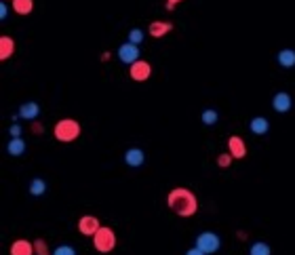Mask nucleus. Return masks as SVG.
Listing matches in <instances>:
<instances>
[{"label": "nucleus", "instance_id": "31", "mask_svg": "<svg viewBox=\"0 0 295 255\" xmlns=\"http://www.w3.org/2000/svg\"><path fill=\"white\" fill-rule=\"evenodd\" d=\"M5 3H7V0H5Z\"/></svg>", "mask_w": 295, "mask_h": 255}, {"label": "nucleus", "instance_id": "21", "mask_svg": "<svg viewBox=\"0 0 295 255\" xmlns=\"http://www.w3.org/2000/svg\"><path fill=\"white\" fill-rule=\"evenodd\" d=\"M200 121H202V125H207V127H213V125H217V121H219V114H217V110H205L202 112V116H200Z\"/></svg>", "mask_w": 295, "mask_h": 255}, {"label": "nucleus", "instance_id": "24", "mask_svg": "<svg viewBox=\"0 0 295 255\" xmlns=\"http://www.w3.org/2000/svg\"><path fill=\"white\" fill-rule=\"evenodd\" d=\"M53 255H76V249L72 245H59V247H55Z\"/></svg>", "mask_w": 295, "mask_h": 255}, {"label": "nucleus", "instance_id": "12", "mask_svg": "<svg viewBox=\"0 0 295 255\" xmlns=\"http://www.w3.org/2000/svg\"><path fill=\"white\" fill-rule=\"evenodd\" d=\"M9 253H11V255H36V253H34V243H30V241H26V239L13 241Z\"/></svg>", "mask_w": 295, "mask_h": 255}, {"label": "nucleus", "instance_id": "29", "mask_svg": "<svg viewBox=\"0 0 295 255\" xmlns=\"http://www.w3.org/2000/svg\"><path fill=\"white\" fill-rule=\"evenodd\" d=\"M179 3H184V0H167V11H173L175 5H179Z\"/></svg>", "mask_w": 295, "mask_h": 255}, {"label": "nucleus", "instance_id": "25", "mask_svg": "<svg viewBox=\"0 0 295 255\" xmlns=\"http://www.w3.org/2000/svg\"><path fill=\"white\" fill-rule=\"evenodd\" d=\"M232 160H234V158H232L230 152H223V154H219V156H217V165H219L221 169L230 167V165H232Z\"/></svg>", "mask_w": 295, "mask_h": 255}, {"label": "nucleus", "instance_id": "20", "mask_svg": "<svg viewBox=\"0 0 295 255\" xmlns=\"http://www.w3.org/2000/svg\"><path fill=\"white\" fill-rule=\"evenodd\" d=\"M249 255H272V249H270V245L257 241L249 247Z\"/></svg>", "mask_w": 295, "mask_h": 255}, {"label": "nucleus", "instance_id": "3", "mask_svg": "<svg viewBox=\"0 0 295 255\" xmlns=\"http://www.w3.org/2000/svg\"><path fill=\"white\" fill-rule=\"evenodd\" d=\"M93 247H95L99 253H110V251H114V247H116V234H114V230L108 228V226H101V228L97 230V234L93 236Z\"/></svg>", "mask_w": 295, "mask_h": 255}, {"label": "nucleus", "instance_id": "4", "mask_svg": "<svg viewBox=\"0 0 295 255\" xmlns=\"http://www.w3.org/2000/svg\"><path fill=\"white\" fill-rule=\"evenodd\" d=\"M194 247H198L202 253H207V255H213V253H217L219 251V247H221V239H219V234H215V232H200L198 236H196V245Z\"/></svg>", "mask_w": 295, "mask_h": 255}, {"label": "nucleus", "instance_id": "14", "mask_svg": "<svg viewBox=\"0 0 295 255\" xmlns=\"http://www.w3.org/2000/svg\"><path fill=\"white\" fill-rule=\"evenodd\" d=\"M15 49H17V44L11 36H0V59L3 61L11 59L15 55Z\"/></svg>", "mask_w": 295, "mask_h": 255}, {"label": "nucleus", "instance_id": "6", "mask_svg": "<svg viewBox=\"0 0 295 255\" xmlns=\"http://www.w3.org/2000/svg\"><path fill=\"white\" fill-rule=\"evenodd\" d=\"M129 76L135 82H144V80H148L152 76V65L148 61H144V59L135 61L133 65H129Z\"/></svg>", "mask_w": 295, "mask_h": 255}, {"label": "nucleus", "instance_id": "13", "mask_svg": "<svg viewBox=\"0 0 295 255\" xmlns=\"http://www.w3.org/2000/svg\"><path fill=\"white\" fill-rule=\"evenodd\" d=\"M125 163L129 167H142L146 163V154H144V150L142 148H129L125 152Z\"/></svg>", "mask_w": 295, "mask_h": 255}, {"label": "nucleus", "instance_id": "16", "mask_svg": "<svg viewBox=\"0 0 295 255\" xmlns=\"http://www.w3.org/2000/svg\"><path fill=\"white\" fill-rule=\"evenodd\" d=\"M26 142L21 140V137H11L9 140V144H7V152L11 156H15V158H19V156H24L26 154Z\"/></svg>", "mask_w": 295, "mask_h": 255}, {"label": "nucleus", "instance_id": "30", "mask_svg": "<svg viewBox=\"0 0 295 255\" xmlns=\"http://www.w3.org/2000/svg\"><path fill=\"white\" fill-rule=\"evenodd\" d=\"M186 255H207V253H202L198 247H192V249H188V251H186Z\"/></svg>", "mask_w": 295, "mask_h": 255}, {"label": "nucleus", "instance_id": "10", "mask_svg": "<svg viewBox=\"0 0 295 255\" xmlns=\"http://www.w3.org/2000/svg\"><path fill=\"white\" fill-rule=\"evenodd\" d=\"M38 114H40V106L36 101H26V104L19 106V112H17V116L24 118V121H30V123L36 121Z\"/></svg>", "mask_w": 295, "mask_h": 255}, {"label": "nucleus", "instance_id": "28", "mask_svg": "<svg viewBox=\"0 0 295 255\" xmlns=\"http://www.w3.org/2000/svg\"><path fill=\"white\" fill-rule=\"evenodd\" d=\"M30 131L38 135V133H42V125H40V123H36V121H34V123H30Z\"/></svg>", "mask_w": 295, "mask_h": 255}, {"label": "nucleus", "instance_id": "18", "mask_svg": "<svg viewBox=\"0 0 295 255\" xmlns=\"http://www.w3.org/2000/svg\"><path fill=\"white\" fill-rule=\"evenodd\" d=\"M11 7L17 15H30L34 11V0H11Z\"/></svg>", "mask_w": 295, "mask_h": 255}, {"label": "nucleus", "instance_id": "15", "mask_svg": "<svg viewBox=\"0 0 295 255\" xmlns=\"http://www.w3.org/2000/svg\"><path fill=\"white\" fill-rule=\"evenodd\" d=\"M249 131H251L253 135H266V133L270 131L268 118H264V116H255V118H251V121H249Z\"/></svg>", "mask_w": 295, "mask_h": 255}, {"label": "nucleus", "instance_id": "9", "mask_svg": "<svg viewBox=\"0 0 295 255\" xmlns=\"http://www.w3.org/2000/svg\"><path fill=\"white\" fill-rule=\"evenodd\" d=\"M272 108H274V112H279V114H287V112L293 108L291 95L285 93V91H279V93L272 97Z\"/></svg>", "mask_w": 295, "mask_h": 255}, {"label": "nucleus", "instance_id": "22", "mask_svg": "<svg viewBox=\"0 0 295 255\" xmlns=\"http://www.w3.org/2000/svg\"><path fill=\"white\" fill-rule=\"evenodd\" d=\"M142 40H144V30H142V28H133V30H129V42H133V44L140 47Z\"/></svg>", "mask_w": 295, "mask_h": 255}, {"label": "nucleus", "instance_id": "17", "mask_svg": "<svg viewBox=\"0 0 295 255\" xmlns=\"http://www.w3.org/2000/svg\"><path fill=\"white\" fill-rule=\"evenodd\" d=\"M276 61H279L283 67H295V51L293 49H281L279 55H276Z\"/></svg>", "mask_w": 295, "mask_h": 255}, {"label": "nucleus", "instance_id": "5", "mask_svg": "<svg viewBox=\"0 0 295 255\" xmlns=\"http://www.w3.org/2000/svg\"><path fill=\"white\" fill-rule=\"evenodd\" d=\"M118 59L123 61V63H127V65H133L135 61H140V55H142V51H140V47L137 44H133V42H125V44H120L118 47Z\"/></svg>", "mask_w": 295, "mask_h": 255}, {"label": "nucleus", "instance_id": "19", "mask_svg": "<svg viewBox=\"0 0 295 255\" xmlns=\"http://www.w3.org/2000/svg\"><path fill=\"white\" fill-rule=\"evenodd\" d=\"M28 190H30L32 196H42V194H47V181L40 179V177H34L28 186Z\"/></svg>", "mask_w": 295, "mask_h": 255}, {"label": "nucleus", "instance_id": "27", "mask_svg": "<svg viewBox=\"0 0 295 255\" xmlns=\"http://www.w3.org/2000/svg\"><path fill=\"white\" fill-rule=\"evenodd\" d=\"M7 17H9V5L7 3H0V19H7Z\"/></svg>", "mask_w": 295, "mask_h": 255}, {"label": "nucleus", "instance_id": "23", "mask_svg": "<svg viewBox=\"0 0 295 255\" xmlns=\"http://www.w3.org/2000/svg\"><path fill=\"white\" fill-rule=\"evenodd\" d=\"M34 253H36V255H53V253L49 251V245H47L42 239L34 241Z\"/></svg>", "mask_w": 295, "mask_h": 255}, {"label": "nucleus", "instance_id": "26", "mask_svg": "<svg viewBox=\"0 0 295 255\" xmlns=\"http://www.w3.org/2000/svg\"><path fill=\"white\" fill-rule=\"evenodd\" d=\"M21 133H24L21 125H17V123H13V125L9 127V135H11V137H21Z\"/></svg>", "mask_w": 295, "mask_h": 255}, {"label": "nucleus", "instance_id": "8", "mask_svg": "<svg viewBox=\"0 0 295 255\" xmlns=\"http://www.w3.org/2000/svg\"><path fill=\"white\" fill-rule=\"evenodd\" d=\"M228 152L232 154L234 160H240L247 156V144L242 137H238V135H232V137L228 140Z\"/></svg>", "mask_w": 295, "mask_h": 255}, {"label": "nucleus", "instance_id": "2", "mask_svg": "<svg viewBox=\"0 0 295 255\" xmlns=\"http://www.w3.org/2000/svg\"><path fill=\"white\" fill-rule=\"evenodd\" d=\"M80 123L74 121V118H61V121L55 123L53 127V135L55 140L61 142V144H72L80 137Z\"/></svg>", "mask_w": 295, "mask_h": 255}, {"label": "nucleus", "instance_id": "11", "mask_svg": "<svg viewBox=\"0 0 295 255\" xmlns=\"http://www.w3.org/2000/svg\"><path fill=\"white\" fill-rule=\"evenodd\" d=\"M171 30H173L171 21H152L148 26V34H150L152 38H165Z\"/></svg>", "mask_w": 295, "mask_h": 255}, {"label": "nucleus", "instance_id": "1", "mask_svg": "<svg viewBox=\"0 0 295 255\" xmlns=\"http://www.w3.org/2000/svg\"><path fill=\"white\" fill-rule=\"evenodd\" d=\"M167 205L179 217H192L198 211V198L192 190H188V188H173L167 194Z\"/></svg>", "mask_w": 295, "mask_h": 255}, {"label": "nucleus", "instance_id": "7", "mask_svg": "<svg viewBox=\"0 0 295 255\" xmlns=\"http://www.w3.org/2000/svg\"><path fill=\"white\" fill-rule=\"evenodd\" d=\"M99 228H101V222L95 215H82L78 219V232L84 236H95Z\"/></svg>", "mask_w": 295, "mask_h": 255}]
</instances>
